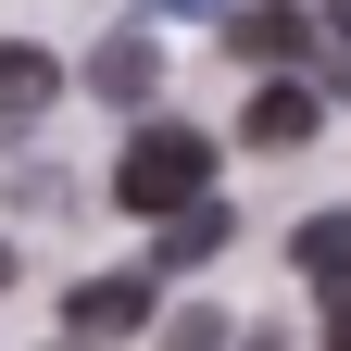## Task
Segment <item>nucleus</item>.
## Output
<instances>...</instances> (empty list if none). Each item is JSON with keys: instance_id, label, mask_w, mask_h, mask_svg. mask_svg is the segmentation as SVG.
<instances>
[{"instance_id": "obj_6", "label": "nucleus", "mask_w": 351, "mask_h": 351, "mask_svg": "<svg viewBox=\"0 0 351 351\" xmlns=\"http://www.w3.org/2000/svg\"><path fill=\"white\" fill-rule=\"evenodd\" d=\"M151 38H101V51H88V88H101V101H151Z\"/></svg>"}, {"instance_id": "obj_7", "label": "nucleus", "mask_w": 351, "mask_h": 351, "mask_svg": "<svg viewBox=\"0 0 351 351\" xmlns=\"http://www.w3.org/2000/svg\"><path fill=\"white\" fill-rule=\"evenodd\" d=\"M289 263H301L314 289H339V276H351V213H314V226L289 239Z\"/></svg>"}, {"instance_id": "obj_5", "label": "nucleus", "mask_w": 351, "mask_h": 351, "mask_svg": "<svg viewBox=\"0 0 351 351\" xmlns=\"http://www.w3.org/2000/svg\"><path fill=\"white\" fill-rule=\"evenodd\" d=\"M213 251H226V201L201 189V201H176V213H163V239H151V263H213Z\"/></svg>"}, {"instance_id": "obj_8", "label": "nucleus", "mask_w": 351, "mask_h": 351, "mask_svg": "<svg viewBox=\"0 0 351 351\" xmlns=\"http://www.w3.org/2000/svg\"><path fill=\"white\" fill-rule=\"evenodd\" d=\"M301 38H314L301 13H239V51L251 63H301Z\"/></svg>"}, {"instance_id": "obj_4", "label": "nucleus", "mask_w": 351, "mask_h": 351, "mask_svg": "<svg viewBox=\"0 0 351 351\" xmlns=\"http://www.w3.org/2000/svg\"><path fill=\"white\" fill-rule=\"evenodd\" d=\"M314 125H326V101L289 75V88H263V101H251V125H239V138H251V151H301Z\"/></svg>"}, {"instance_id": "obj_11", "label": "nucleus", "mask_w": 351, "mask_h": 351, "mask_svg": "<svg viewBox=\"0 0 351 351\" xmlns=\"http://www.w3.org/2000/svg\"><path fill=\"white\" fill-rule=\"evenodd\" d=\"M326 25H339V38H351V0H326Z\"/></svg>"}, {"instance_id": "obj_10", "label": "nucleus", "mask_w": 351, "mask_h": 351, "mask_svg": "<svg viewBox=\"0 0 351 351\" xmlns=\"http://www.w3.org/2000/svg\"><path fill=\"white\" fill-rule=\"evenodd\" d=\"M326 351H351V276L326 289Z\"/></svg>"}, {"instance_id": "obj_9", "label": "nucleus", "mask_w": 351, "mask_h": 351, "mask_svg": "<svg viewBox=\"0 0 351 351\" xmlns=\"http://www.w3.org/2000/svg\"><path fill=\"white\" fill-rule=\"evenodd\" d=\"M163 351H226V314H201V301H189V314L163 326Z\"/></svg>"}, {"instance_id": "obj_1", "label": "nucleus", "mask_w": 351, "mask_h": 351, "mask_svg": "<svg viewBox=\"0 0 351 351\" xmlns=\"http://www.w3.org/2000/svg\"><path fill=\"white\" fill-rule=\"evenodd\" d=\"M201 189H213V138H201V125H138L125 163H113V201L151 213V226H163L176 201H201Z\"/></svg>"}, {"instance_id": "obj_13", "label": "nucleus", "mask_w": 351, "mask_h": 351, "mask_svg": "<svg viewBox=\"0 0 351 351\" xmlns=\"http://www.w3.org/2000/svg\"><path fill=\"white\" fill-rule=\"evenodd\" d=\"M75 351H88V339H75Z\"/></svg>"}, {"instance_id": "obj_12", "label": "nucleus", "mask_w": 351, "mask_h": 351, "mask_svg": "<svg viewBox=\"0 0 351 351\" xmlns=\"http://www.w3.org/2000/svg\"><path fill=\"white\" fill-rule=\"evenodd\" d=\"M0 289H13V251H0Z\"/></svg>"}, {"instance_id": "obj_2", "label": "nucleus", "mask_w": 351, "mask_h": 351, "mask_svg": "<svg viewBox=\"0 0 351 351\" xmlns=\"http://www.w3.org/2000/svg\"><path fill=\"white\" fill-rule=\"evenodd\" d=\"M51 101H63V63H51V51H25V38H0V138H25Z\"/></svg>"}, {"instance_id": "obj_3", "label": "nucleus", "mask_w": 351, "mask_h": 351, "mask_svg": "<svg viewBox=\"0 0 351 351\" xmlns=\"http://www.w3.org/2000/svg\"><path fill=\"white\" fill-rule=\"evenodd\" d=\"M151 326V276H88L75 289V339L101 351V339H138Z\"/></svg>"}]
</instances>
